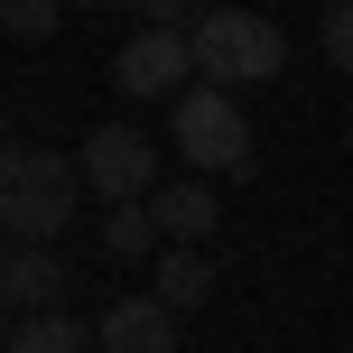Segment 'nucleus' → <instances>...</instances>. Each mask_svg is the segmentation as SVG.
<instances>
[{"label":"nucleus","mask_w":353,"mask_h":353,"mask_svg":"<svg viewBox=\"0 0 353 353\" xmlns=\"http://www.w3.org/2000/svg\"><path fill=\"white\" fill-rule=\"evenodd\" d=\"M84 195H93L84 159H65L47 140H10V159H0V223H10V242H65Z\"/></svg>","instance_id":"nucleus-1"},{"label":"nucleus","mask_w":353,"mask_h":353,"mask_svg":"<svg viewBox=\"0 0 353 353\" xmlns=\"http://www.w3.org/2000/svg\"><path fill=\"white\" fill-rule=\"evenodd\" d=\"M186 37H195V74H205V84H223V93L279 84V65H288L279 19H261V10H205Z\"/></svg>","instance_id":"nucleus-2"},{"label":"nucleus","mask_w":353,"mask_h":353,"mask_svg":"<svg viewBox=\"0 0 353 353\" xmlns=\"http://www.w3.org/2000/svg\"><path fill=\"white\" fill-rule=\"evenodd\" d=\"M168 140H176V159H186L195 176H232V168H251V121H242V103H232L223 84H205V74L168 103Z\"/></svg>","instance_id":"nucleus-3"},{"label":"nucleus","mask_w":353,"mask_h":353,"mask_svg":"<svg viewBox=\"0 0 353 353\" xmlns=\"http://www.w3.org/2000/svg\"><path fill=\"white\" fill-rule=\"evenodd\" d=\"M84 186L103 195V205H149L159 195V149L140 140L130 121H103V130H84Z\"/></svg>","instance_id":"nucleus-4"},{"label":"nucleus","mask_w":353,"mask_h":353,"mask_svg":"<svg viewBox=\"0 0 353 353\" xmlns=\"http://www.w3.org/2000/svg\"><path fill=\"white\" fill-rule=\"evenodd\" d=\"M112 84L130 103H176L195 84V37L186 28H130V47L112 56Z\"/></svg>","instance_id":"nucleus-5"},{"label":"nucleus","mask_w":353,"mask_h":353,"mask_svg":"<svg viewBox=\"0 0 353 353\" xmlns=\"http://www.w3.org/2000/svg\"><path fill=\"white\" fill-rule=\"evenodd\" d=\"M0 298H10V325L19 316H56V307H65V242H10Z\"/></svg>","instance_id":"nucleus-6"},{"label":"nucleus","mask_w":353,"mask_h":353,"mask_svg":"<svg viewBox=\"0 0 353 353\" xmlns=\"http://www.w3.org/2000/svg\"><path fill=\"white\" fill-rule=\"evenodd\" d=\"M103 353H186V344H176V307H159L149 288L121 298V307L103 316Z\"/></svg>","instance_id":"nucleus-7"},{"label":"nucleus","mask_w":353,"mask_h":353,"mask_svg":"<svg viewBox=\"0 0 353 353\" xmlns=\"http://www.w3.org/2000/svg\"><path fill=\"white\" fill-rule=\"evenodd\" d=\"M149 298L176 307V316H195V307L214 298V261H205V242H168L159 261H149Z\"/></svg>","instance_id":"nucleus-8"},{"label":"nucleus","mask_w":353,"mask_h":353,"mask_svg":"<svg viewBox=\"0 0 353 353\" xmlns=\"http://www.w3.org/2000/svg\"><path fill=\"white\" fill-rule=\"evenodd\" d=\"M149 214H159V232H168V242H214V223H223V205H214V186H205V176H186V186H159V195H149Z\"/></svg>","instance_id":"nucleus-9"},{"label":"nucleus","mask_w":353,"mask_h":353,"mask_svg":"<svg viewBox=\"0 0 353 353\" xmlns=\"http://www.w3.org/2000/svg\"><path fill=\"white\" fill-rule=\"evenodd\" d=\"M10 353H103V325H74L65 307H56V316H19Z\"/></svg>","instance_id":"nucleus-10"},{"label":"nucleus","mask_w":353,"mask_h":353,"mask_svg":"<svg viewBox=\"0 0 353 353\" xmlns=\"http://www.w3.org/2000/svg\"><path fill=\"white\" fill-rule=\"evenodd\" d=\"M103 251H112V261H159L168 232H159L149 205H103Z\"/></svg>","instance_id":"nucleus-11"},{"label":"nucleus","mask_w":353,"mask_h":353,"mask_svg":"<svg viewBox=\"0 0 353 353\" xmlns=\"http://www.w3.org/2000/svg\"><path fill=\"white\" fill-rule=\"evenodd\" d=\"M74 0H0V19H10L19 47H37V37H56V19H65Z\"/></svg>","instance_id":"nucleus-12"},{"label":"nucleus","mask_w":353,"mask_h":353,"mask_svg":"<svg viewBox=\"0 0 353 353\" xmlns=\"http://www.w3.org/2000/svg\"><path fill=\"white\" fill-rule=\"evenodd\" d=\"M325 56L353 74V0H335V10H325Z\"/></svg>","instance_id":"nucleus-13"},{"label":"nucleus","mask_w":353,"mask_h":353,"mask_svg":"<svg viewBox=\"0 0 353 353\" xmlns=\"http://www.w3.org/2000/svg\"><path fill=\"white\" fill-rule=\"evenodd\" d=\"M140 28H195V0H130Z\"/></svg>","instance_id":"nucleus-14"},{"label":"nucleus","mask_w":353,"mask_h":353,"mask_svg":"<svg viewBox=\"0 0 353 353\" xmlns=\"http://www.w3.org/2000/svg\"><path fill=\"white\" fill-rule=\"evenodd\" d=\"M74 10H121V0H74Z\"/></svg>","instance_id":"nucleus-15"}]
</instances>
